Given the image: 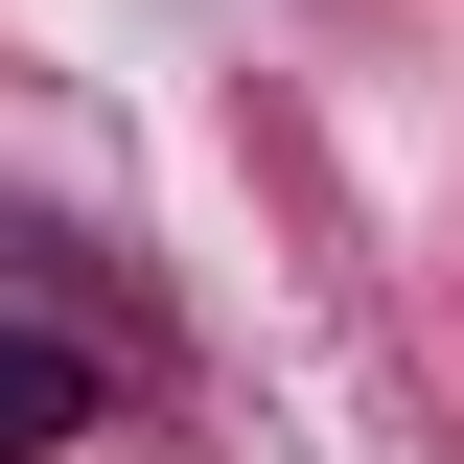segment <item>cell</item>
<instances>
[{
	"label": "cell",
	"mask_w": 464,
	"mask_h": 464,
	"mask_svg": "<svg viewBox=\"0 0 464 464\" xmlns=\"http://www.w3.org/2000/svg\"><path fill=\"white\" fill-rule=\"evenodd\" d=\"M24 441H93V372H70V348H24V325H0V464H24Z\"/></svg>",
	"instance_id": "cell-1"
}]
</instances>
